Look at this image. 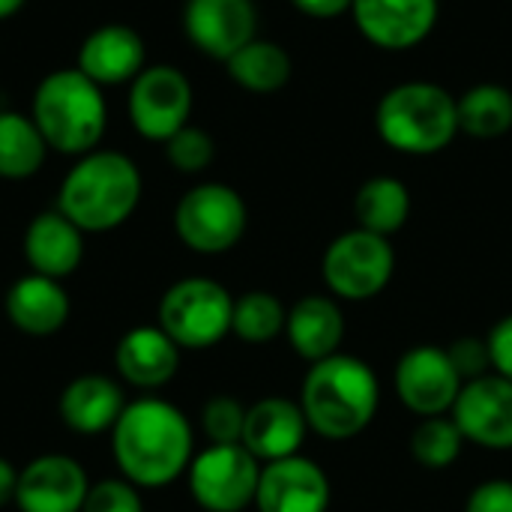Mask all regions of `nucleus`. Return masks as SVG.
Masks as SVG:
<instances>
[{
	"label": "nucleus",
	"mask_w": 512,
	"mask_h": 512,
	"mask_svg": "<svg viewBox=\"0 0 512 512\" xmlns=\"http://www.w3.org/2000/svg\"><path fill=\"white\" fill-rule=\"evenodd\" d=\"M456 372L462 375V381H477L483 375L492 372V357H489V345L486 339H477V336H465V339H456L450 348H447Z\"/></svg>",
	"instance_id": "33"
},
{
	"label": "nucleus",
	"mask_w": 512,
	"mask_h": 512,
	"mask_svg": "<svg viewBox=\"0 0 512 512\" xmlns=\"http://www.w3.org/2000/svg\"><path fill=\"white\" fill-rule=\"evenodd\" d=\"M249 225L246 201L225 183H201L189 189L174 210V231L198 255H222L234 249Z\"/></svg>",
	"instance_id": "8"
},
{
	"label": "nucleus",
	"mask_w": 512,
	"mask_h": 512,
	"mask_svg": "<svg viewBox=\"0 0 512 512\" xmlns=\"http://www.w3.org/2000/svg\"><path fill=\"white\" fill-rule=\"evenodd\" d=\"M186 480L204 512H243L255 504L261 462L243 444H207L195 453Z\"/></svg>",
	"instance_id": "9"
},
{
	"label": "nucleus",
	"mask_w": 512,
	"mask_h": 512,
	"mask_svg": "<svg viewBox=\"0 0 512 512\" xmlns=\"http://www.w3.org/2000/svg\"><path fill=\"white\" fill-rule=\"evenodd\" d=\"M45 138L30 117L0 111V177L24 180L39 171L45 159Z\"/></svg>",
	"instance_id": "27"
},
{
	"label": "nucleus",
	"mask_w": 512,
	"mask_h": 512,
	"mask_svg": "<svg viewBox=\"0 0 512 512\" xmlns=\"http://www.w3.org/2000/svg\"><path fill=\"white\" fill-rule=\"evenodd\" d=\"M81 512H144L138 486L123 477H108L90 486Z\"/></svg>",
	"instance_id": "32"
},
{
	"label": "nucleus",
	"mask_w": 512,
	"mask_h": 512,
	"mask_svg": "<svg viewBox=\"0 0 512 512\" xmlns=\"http://www.w3.org/2000/svg\"><path fill=\"white\" fill-rule=\"evenodd\" d=\"M303 15L309 18H321V21H330V18H339L345 12H351L354 0H291Z\"/></svg>",
	"instance_id": "36"
},
{
	"label": "nucleus",
	"mask_w": 512,
	"mask_h": 512,
	"mask_svg": "<svg viewBox=\"0 0 512 512\" xmlns=\"http://www.w3.org/2000/svg\"><path fill=\"white\" fill-rule=\"evenodd\" d=\"M465 441L507 453L512 450V381L489 372L477 381H468L450 411Z\"/></svg>",
	"instance_id": "12"
},
{
	"label": "nucleus",
	"mask_w": 512,
	"mask_h": 512,
	"mask_svg": "<svg viewBox=\"0 0 512 512\" xmlns=\"http://www.w3.org/2000/svg\"><path fill=\"white\" fill-rule=\"evenodd\" d=\"M231 315V291L207 276L174 282L156 306V324L180 345V351L216 348L231 333Z\"/></svg>",
	"instance_id": "6"
},
{
	"label": "nucleus",
	"mask_w": 512,
	"mask_h": 512,
	"mask_svg": "<svg viewBox=\"0 0 512 512\" xmlns=\"http://www.w3.org/2000/svg\"><path fill=\"white\" fill-rule=\"evenodd\" d=\"M141 201V174L123 153H90L66 177L57 210L81 231L105 234L123 225Z\"/></svg>",
	"instance_id": "3"
},
{
	"label": "nucleus",
	"mask_w": 512,
	"mask_h": 512,
	"mask_svg": "<svg viewBox=\"0 0 512 512\" xmlns=\"http://www.w3.org/2000/svg\"><path fill=\"white\" fill-rule=\"evenodd\" d=\"M33 123L48 147L87 153L105 132V99L81 69L51 72L33 96Z\"/></svg>",
	"instance_id": "5"
},
{
	"label": "nucleus",
	"mask_w": 512,
	"mask_h": 512,
	"mask_svg": "<svg viewBox=\"0 0 512 512\" xmlns=\"http://www.w3.org/2000/svg\"><path fill=\"white\" fill-rule=\"evenodd\" d=\"M165 147H168V162H171L177 171H183V174H198V171H204V168L213 162V156H216L213 138H210L204 129L189 126V123H186L180 132H174V135L165 141Z\"/></svg>",
	"instance_id": "31"
},
{
	"label": "nucleus",
	"mask_w": 512,
	"mask_h": 512,
	"mask_svg": "<svg viewBox=\"0 0 512 512\" xmlns=\"http://www.w3.org/2000/svg\"><path fill=\"white\" fill-rule=\"evenodd\" d=\"M381 141L405 156H432L459 135L456 96L435 81H405L390 87L375 108Z\"/></svg>",
	"instance_id": "4"
},
{
	"label": "nucleus",
	"mask_w": 512,
	"mask_h": 512,
	"mask_svg": "<svg viewBox=\"0 0 512 512\" xmlns=\"http://www.w3.org/2000/svg\"><path fill=\"white\" fill-rule=\"evenodd\" d=\"M123 387L108 375H78L72 378L60 399L57 414L60 423L75 435H102L111 432L126 408Z\"/></svg>",
	"instance_id": "20"
},
{
	"label": "nucleus",
	"mask_w": 512,
	"mask_h": 512,
	"mask_svg": "<svg viewBox=\"0 0 512 512\" xmlns=\"http://www.w3.org/2000/svg\"><path fill=\"white\" fill-rule=\"evenodd\" d=\"M255 507L258 512H327L330 477L306 456L267 462L261 465Z\"/></svg>",
	"instance_id": "15"
},
{
	"label": "nucleus",
	"mask_w": 512,
	"mask_h": 512,
	"mask_svg": "<svg viewBox=\"0 0 512 512\" xmlns=\"http://www.w3.org/2000/svg\"><path fill=\"white\" fill-rule=\"evenodd\" d=\"M21 3H24V0H0V18H9Z\"/></svg>",
	"instance_id": "38"
},
{
	"label": "nucleus",
	"mask_w": 512,
	"mask_h": 512,
	"mask_svg": "<svg viewBox=\"0 0 512 512\" xmlns=\"http://www.w3.org/2000/svg\"><path fill=\"white\" fill-rule=\"evenodd\" d=\"M465 512H512V480H486V483H480L468 495Z\"/></svg>",
	"instance_id": "34"
},
{
	"label": "nucleus",
	"mask_w": 512,
	"mask_h": 512,
	"mask_svg": "<svg viewBox=\"0 0 512 512\" xmlns=\"http://www.w3.org/2000/svg\"><path fill=\"white\" fill-rule=\"evenodd\" d=\"M228 75L249 93H276L291 81L294 63L291 54L270 39H252L249 45H243L237 54H231L225 60Z\"/></svg>",
	"instance_id": "25"
},
{
	"label": "nucleus",
	"mask_w": 512,
	"mask_h": 512,
	"mask_svg": "<svg viewBox=\"0 0 512 512\" xmlns=\"http://www.w3.org/2000/svg\"><path fill=\"white\" fill-rule=\"evenodd\" d=\"M489 357H492V372L512 381V312L504 315L486 336Z\"/></svg>",
	"instance_id": "35"
},
{
	"label": "nucleus",
	"mask_w": 512,
	"mask_h": 512,
	"mask_svg": "<svg viewBox=\"0 0 512 512\" xmlns=\"http://www.w3.org/2000/svg\"><path fill=\"white\" fill-rule=\"evenodd\" d=\"M15 489H18V471L9 459L0 456V510L15 504Z\"/></svg>",
	"instance_id": "37"
},
{
	"label": "nucleus",
	"mask_w": 512,
	"mask_h": 512,
	"mask_svg": "<svg viewBox=\"0 0 512 512\" xmlns=\"http://www.w3.org/2000/svg\"><path fill=\"white\" fill-rule=\"evenodd\" d=\"M381 405V384L375 369L354 354H333L321 363H312L303 390L300 408L315 435L327 441H351L369 429Z\"/></svg>",
	"instance_id": "2"
},
{
	"label": "nucleus",
	"mask_w": 512,
	"mask_h": 512,
	"mask_svg": "<svg viewBox=\"0 0 512 512\" xmlns=\"http://www.w3.org/2000/svg\"><path fill=\"white\" fill-rule=\"evenodd\" d=\"M84 231L60 210L39 213L24 234V258L33 273L48 279H66L84 258Z\"/></svg>",
	"instance_id": "22"
},
{
	"label": "nucleus",
	"mask_w": 512,
	"mask_h": 512,
	"mask_svg": "<svg viewBox=\"0 0 512 512\" xmlns=\"http://www.w3.org/2000/svg\"><path fill=\"white\" fill-rule=\"evenodd\" d=\"M354 216H357V228L381 237H393L405 228L411 216V192L399 177L390 174L369 177L354 195Z\"/></svg>",
	"instance_id": "24"
},
{
	"label": "nucleus",
	"mask_w": 512,
	"mask_h": 512,
	"mask_svg": "<svg viewBox=\"0 0 512 512\" xmlns=\"http://www.w3.org/2000/svg\"><path fill=\"white\" fill-rule=\"evenodd\" d=\"M465 381L447 348L414 345L396 363V396L417 417H444L453 411Z\"/></svg>",
	"instance_id": "10"
},
{
	"label": "nucleus",
	"mask_w": 512,
	"mask_h": 512,
	"mask_svg": "<svg viewBox=\"0 0 512 512\" xmlns=\"http://www.w3.org/2000/svg\"><path fill=\"white\" fill-rule=\"evenodd\" d=\"M438 0H354L351 15L366 42L384 51L417 48L438 24Z\"/></svg>",
	"instance_id": "14"
},
{
	"label": "nucleus",
	"mask_w": 512,
	"mask_h": 512,
	"mask_svg": "<svg viewBox=\"0 0 512 512\" xmlns=\"http://www.w3.org/2000/svg\"><path fill=\"white\" fill-rule=\"evenodd\" d=\"M285 336H288L291 351L303 357L309 366L339 354L345 342V315H342L339 300L324 297V294L300 297L288 309Z\"/></svg>",
	"instance_id": "21"
},
{
	"label": "nucleus",
	"mask_w": 512,
	"mask_h": 512,
	"mask_svg": "<svg viewBox=\"0 0 512 512\" xmlns=\"http://www.w3.org/2000/svg\"><path fill=\"white\" fill-rule=\"evenodd\" d=\"M192 111V84L174 66H150L138 72L129 93L132 126L150 141H168L180 132Z\"/></svg>",
	"instance_id": "11"
},
{
	"label": "nucleus",
	"mask_w": 512,
	"mask_h": 512,
	"mask_svg": "<svg viewBox=\"0 0 512 512\" xmlns=\"http://www.w3.org/2000/svg\"><path fill=\"white\" fill-rule=\"evenodd\" d=\"M246 408L234 396H213L201 408V429L210 444H240Z\"/></svg>",
	"instance_id": "30"
},
{
	"label": "nucleus",
	"mask_w": 512,
	"mask_h": 512,
	"mask_svg": "<svg viewBox=\"0 0 512 512\" xmlns=\"http://www.w3.org/2000/svg\"><path fill=\"white\" fill-rule=\"evenodd\" d=\"M288 309L270 291H246L234 300L231 333L249 345H267L285 333Z\"/></svg>",
	"instance_id": "28"
},
{
	"label": "nucleus",
	"mask_w": 512,
	"mask_h": 512,
	"mask_svg": "<svg viewBox=\"0 0 512 512\" xmlns=\"http://www.w3.org/2000/svg\"><path fill=\"white\" fill-rule=\"evenodd\" d=\"M144 66V39L123 24H108L90 33L78 54V69L96 84H120L138 78Z\"/></svg>",
	"instance_id": "23"
},
{
	"label": "nucleus",
	"mask_w": 512,
	"mask_h": 512,
	"mask_svg": "<svg viewBox=\"0 0 512 512\" xmlns=\"http://www.w3.org/2000/svg\"><path fill=\"white\" fill-rule=\"evenodd\" d=\"M459 108V132L477 141L504 138L512 129V90L495 81L474 84L456 99Z\"/></svg>",
	"instance_id": "26"
},
{
	"label": "nucleus",
	"mask_w": 512,
	"mask_h": 512,
	"mask_svg": "<svg viewBox=\"0 0 512 512\" xmlns=\"http://www.w3.org/2000/svg\"><path fill=\"white\" fill-rule=\"evenodd\" d=\"M87 492L90 480L78 459L45 453L18 471L15 507L21 512H81Z\"/></svg>",
	"instance_id": "13"
},
{
	"label": "nucleus",
	"mask_w": 512,
	"mask_h": 512,
	"mask_svg": "<svg viewBox=\"0 0 512 512\" xmlns=\"http://www.w3.org/2000/svg\"><path fill=\"white\" fill-rule=\"evenodd\" d=\"M255 3L252 0H189L186 3V33L198 51L228 60L243 45L255 39Z\"/></svg>",
	"instance_id": "16"
},
{
	"label": "nucleus",
	"mask_w": 512,
	"mask_h": 512,
	"mask_svg": "<svg viewBox=\"0 0 512 512\" xmlns=\"http://www.w3.org/2000/svg\"><path fill=\"white\" fill-rule=\"evenodd\" d=\"M306 414L300 402L285 396H267L246 408V426H243V447L261 462H279L288 456H300L306 435H309Z\"/></svg>",
	"instance_id": "17"
},
{
	"label": "nucleus",
	"mask_w": 512,
	"mask_h": 512,
	"mask_svg": "<svg viewBox=\"0 0 512 512\" xmlns=\"http://www.w3.org/2000/svg\"><path fill=\"white\" fill-rule=\"evenodd\" d=\"M111 456L138 489H165L177 483L195 459V432L189 417L156 396L129 402L111 429Z\"/></svg>",
	"instance_id": "1"
},
{
	"label": "nucleus",
	"mask_w": 512,
	"mask_h": 512,
	"mask_svg": "<svg viewBox=\"0 0 512 512\" xmlns=\"http://www.w3.org/2000/svg\"><path fill=\"white\" fill-rule=\"evenodd\" d=\"M114 369L135 390H159L180 369V345L159 324L132 327L114 348Z\"/></svg>",
	"instance_id": "18"
},
{
	"label": "nucleus",
	"mask_w": 512,
	"mask_h": 512,
	"mask_svg": "<svg viewBox=\"0 0 512 512\" xmlns=\"http://www.w3.org/2000/svg\"><path fill=\"white\" fill-rule=\"evenodd\" d=\"M6 318L24 336H54L66 327L72 315V303L66 288L57 279L30 273L12 282L6 291Z\"/></svg>",
	"instance_id": "19"
},
{
	"label": "nucleus",
	"mask_w": 512,
	"mask_h": 512,
	"mask_svg": "<svg viewBox=\"0 0 512 512\" xmlns=\"http://www.w3.org/2000/svg\"><path fill=\"white\" fill-rule=\"evenodd\" d=\"M327 291L345 303H366L378 297L396 273V252L390 237L351 228L339 234L321 261Z\"/></svg>",
	"instance_id": "7"
},
{
	"label": "nucleus",
	"mask_w": 512,
	"mask_h": 512,
	"mask_svg": "<svg viewBox=\"0 0 512 512\" xmlns=\"http://www.w3.org/2000/svg\"><path fill=\"white\" fill-rule=\"evenodd\" d=\"M462 447H465V435L450 414L423 417L417 429L411 432V456L426 471H444L456 465V459L462 456Z\"/></svg>",
	"instance_id": "29"
}]
</instances>
